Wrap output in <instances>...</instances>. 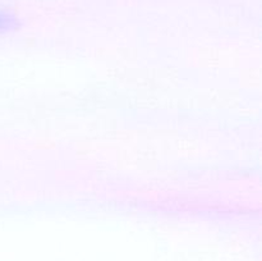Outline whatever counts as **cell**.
I'll return each instance as SVG.
<instances>
[{
    "label": "cell",
    "instance_id": "obj_1",
    "mask_svg": "<svg viewBox=\"0 0 262 261\" xmlns=\"http://www.w3.org/2000/svg\"><path fill=\"white\" fill-rule=\"evenodd\" d=\"M18 26L17 18L5 10H0V33L15 30Z\"/></svg>",
    "mask_w": 262,
    "mask_h": 261
}]
</instances>
